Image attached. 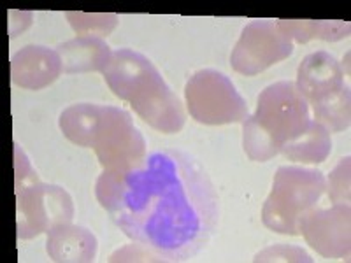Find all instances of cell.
<instances>
[{"instance_id": "cell-6", "label": "cell", "mask_w": 351, "mask_h": 263, "mask_svg": "<svg viewBox=\"0 0 351 263\" xmlns=\"http://www.w3.org/2000/svg\"><path fill=\"white\" fill-rule=\"evenodd\" d=\"M74 202L58 184L37 183L16 192L18 239H34L60 223H72Z\"/></svg>"}, {"instance_id": "cell-15", "label": "cell", "mask_w": 351, "mask_h": 263, "mask_svg": "<svg viewBox=\"0 0 351 263\" xmlns=\"http://www.w3.org/2000/svg\"><path fill=\"white\" fill-rule=\"evenodd\" d=\"M106 105L99 104H74L60 114V130L72 144L81 148H92L100 120L104 116Z\"/></svg>"}, {"instance_id": "cell-17", "label": "cell", "mask_w": 351, "mask_h": 263, "mask_svg": "<svg viewBox=\"0 0 351 263\" xmlns=\"http://www.w3.org/2000/svg\"><path fill=\"white\" fill-rule=\"evenodd\" d=\"M350 86H344L328 99L309 105V109L313 111V120L324 125L328 132H344L350 128Z\"/></svg>"}, {"instance_id": "cell-14", "label": "cell", "mask_w": 351, "mask_h": 263, "mask_svg": "<svg viewBox=\"0 0 351 263\" xmlns=\"http://www.w3.org/2000/svg\"><path fill=\"white\" fill-rule=\"evenodd\" d=\"M332 151L330 132L311 120L299 136L281 146V155L297 164H322Z\"/></svg>"}, {"instance_id": "cell-1", "label": "cell", "mask_w": 351, "mask_h": 263, "mask_svg": "<svg viewBox=\"0 0 351 263\" xmlns=\"http://www.w3.org/2000/svg\"><path fill=\"white\" fill-rule=\"evenodd\" d=\"M95 197L132 242L167 262L199 255L218 227L219 199L211 177L178 149H158L130 167L104 171Z\"/></svg>"}, {"instance_id": "cell-10", "label": "cell", "mask_w": 351, "mask_h": 263, "mask_svg": "<svg viewBox=\"0 0 351 263\" xmlns=\"http://www.w3.org/2000/svg\"><path fill=\"white\" fill-rule=\"evenodd\" d=\"M295 86L307 104H318L346 86L344 71L330 53H311L300 62Z\"/></svg>"}, {"instance_id": "cell-7", "label": "cell", "mask_w": 351, "mask_h": 263, "mask_svg": "<svg viewBox=\"0 0 351 263\" xmlns=\"http://www.w3.org/2000/svg\"><path fill=\"white\" fill-rule=\"evenodd\" d=\"M92 149L104 171L130 167L148 155L146 139L134 125L132 116L114 105H106Z\"/></svg>"}, {"instance_id": "cell-20", "label": "cell", "mask_w": 351, "mask_h": 263, "mask_svg": "<svg viewBox=\"0 0 351 263\" xmlns=\"http://www.w3.org/2000/svg\"><path fill=\"white\" fill-rule=\"evenodd\" d=\"M350 156H346L325 177V192L332 203H350Z\"/></svg>"}, {"instance_id": "cell-13", "label": "cell", "mask_w": 351, "mask_h": 263, "mask_svg": "<svg viewBox=\"0 0 351 263\" xmlns=\"http://www.w3.org/2000/svg\"><path fill=\"white\" fill-rule=\"evenodd\" d=\"M65 74L102 72L111 62V46L100 37H74L56 48Z\"/></svg>"}, {"instance_id": "cell-19", "label": "cell", "mask_w": 351, "mask_h": 263, "mask_svg": "<svg viewBox=\"0 0 351 263\" xmlns=\"http://www.w3.org/2000/svg\"><path fill=\"white\" fill-rule=\"evenodd\" d=\"M243 148L253 162H269L280 153V146L247 116L243 121Z\"/></svg>"}, {"instance_id": "cell-8", "label": "cell", "mask_w": 351, "mask_h": 263, "mask_svg": "<svg viewBox=\"0 0 351 263\" xmlns=\"http://www.w3.org/2000/svg\"><path fill=\"white\" fill-rule=\"evenodd\" d=\"M293 42L281 32L276 21L255 20L244 27L236 48L232 49V68L243 76H256L271 65L287 60Z\"/></svg>"}, {"instance_id": "cell-22", "label": "cell", "mask_w": 351, "mask_h": 263, "mask_svg": "<svg viewBox=\"0 0 351 263\" xmlns=\"http://www.w3.org/2000/svg\"><path fill=\"white\" fill-rule=\"evenodd\" d=\"M109 262H167V260L143 244L132 242L112 253Z\"/></svg>"}, {"instance_id": "cell-16", "label": "cell", "mask_w": 351, "mask_h": 263, "mask_svg": "<svg viewBox=\"0 0 351 263\" xmlns=\"http://www.w3.org/2000/svg\"><path fill=\"white\" fill-rule=\"evenodd\" d=\"M281 32L293 42L306 44L313 39L335 42L350 36L351 25L348 21H324V20H278Z\"/></svg>"}, {"instance_id": "cell-23", "label": "cell", "mask_w": 351, "mask_h": 263, "mask_svg": "<svg viewBox=\"0 0 351 263\" xmlns=\"http://www.w3.org/2000/svg\"><path fill=\"white\" fill-rule=\"evenodd\" d=\"M37 181H39V175H37L36 168L32 167L23 149L14 144V186H16V192L37 183Z\"/></svg>"}, {"instance_id": "cell-11", "label": "cell", "mask_w": 351, "mask_h": 263, "mask_svg": "<svg viewBox=\"0 0 351 263\" xmlns=\"http://www.w3.org/2000/svg\"><path fill=\"white\" fill-rule=\"evenodd\" d=\"M62 72L58 51L46 46H25L11 58V79L23 90H43L55 83Z\"/></svg>"}, {"instance_id": "cell-5", "label": "cell", "mask_w": 351, "mask_h": 263, "mask_svg": "<svg viewBox=\"0 0 351 263\" xmlns=\"http://www.w3.org/2000/svg\"><path fill=\"white\" fill-rule=\"evenodd\" d=\"M252 120L280 146L281 151V146L306 130L313 118L309 104L295 83L280 81L260 93Z\"/></svg>"}, {"instance_id": "cell-4", "label": "cell", "mask_w": 351, "mask_h": 263, "mask_svg": "<svg viewBox=\"0 0 351 263\" xmlns=\"http://www.w3.org/2000/svg\"><path fill=\"white\" fill-rule=\"evenodd\" d=\"M184 100L193 120L202 125L243 123L250 109L234 83L215 68L195 72L184 86Z\"/></svg>"}, {"instance_id": "cell-18", "label": "cell", "mask_w": 351, "mask_h": 263, "mask_svg": "<svg viewBox=\"0 0 351 263\" xmlns=\"http://www.w3.org/2000/svg\"><path fill=\"white\" fill-rule=\"evenodd\" d=\"M65 18L71 23L77 37H104L111 36L120 23V18L111 12H65Z\"/></svg>"}, {"instance_id": "cell-9", "label": "cell", "mask_w": 351, "mask_h": 263, "mask_svg": "<svg viewBox=\"0 0 351 263\" xmlns=\"http://www.w3.org/2000/svg\"><path fill=\"white\" fill-rule=\"evenodd\" d=\"M350 203L311 208L299 219V236L318 253L330 260L350 258Z\"/></svg>"}, {"instance_id": "cell-2", "label": "cell", "mask_w": 351, "mask_h": 263, "mask_svg": "<svg viewBox=\"0 0 351 263\" xmlns=\"http://www.w3.org/2000/svg\"><path fill=\"white\" fill-rule=\"evenodd\" d=\"M100 74L109 90L128 102L149 127L162 134L183 130L186 116L180 97L172 92L149 58L134 49H116Z\"/></svg>"}, {"instance_id": "cell-21", "label": "cell", "mask_w": 351, "mask_h": 263, "mask_svg": "<svg viewBox=\"0 0 351 263\" xmlns=\"http://www.w3.org/2000/svg\"><path fill=\"white\" fill-rule=\"evenodd\" d=\"M253 262H313V258L304 251L302 247L288 246V244H281V246H271L267 249L260 251L255 255Z\"/></svg>"}, {"instance_id": "cell-3", "label": "cell", "mask_w": 351, "mask_h": 263, "mask_svg": "<svg viewBox=\"0 0 351 263\" xmlns=\"http://www.w3.org/2000/svg\"><path fill=\"white\" fill-rule=\"evenodd\" d=\"M325 175L316 168L280 167L262 208V223L281 236H299L300 216L318 205Z\"/></svg>"}, {"instance_id": "cell-12", "label": "cell", "mask_w": 351, "mask_h": 263, "mask_svg": "<svg viewBox=\"0 0 351 263\" xmlns=\"http://www.w3.org/2000/svg\"><path fill=\"white\" fill-rule=\"evenodd\" d=\"M97 237L88 228L60 223L48 231L46 251L53 262L90 263L97 256Z\"/></svg>"}]
</instances>
